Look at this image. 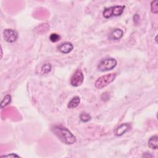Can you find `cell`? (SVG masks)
Here are the masks:
<instances>
[{
    "label": "cell",
    "mask_w": 158,
    "mask_h": 158,
    "mask_svg": "<svg viewBox=\"0 0 158 158\" xmlns=\"http://www.w3.org/2000/svg\"><path fill=\"white\" fill-rule=\"evenodd\" d=\"M51 131L64 144H73L77 141L75 136L68 128L63 125H53L51 127Z\"/></svg>",
    "instance_id": "6da1fadb"
},
{
    "label": "cell",
    "mask_w": 158,
    "mask_h": 158,
    "mask_svg": "<svg viewBox=\"0 0 158 158\" xmlns=\"http://www.w3.org/2000/svg\"><path fill=\"white\" fill-rule=\"evenodd\" d=\"M117 75L115 73H111L99 77L95 83V86L97 89H103L111 83L115 79Z\"/></svg>",
    "instance_id": "7a4b0ae2"
},
{
    "label": "cell",
    "mask_w": 158,
    "mask_h": 158,
    "mask_svg": "<svg viewBox=\"0 0 158 158\" xmlns=\"http://www.w3.org/2000/svg\"><path fill=\"white\" fill-rule=\"evenodd\" d=\"M124 6H115L107 8L104 9L103 13V17L106 19H109L112 16L117 17L120 16L124 13Z\"/></svg>",
    "instance_id": "3957f363"
},
{
    "label": "cell",
    "mask_w": 158,
    "mask_h": 158,
    "mask_svg": "<svg viewBox=\"0 0 158 158\" xmlns=\"http://www.w3.org/2000/svg\"><path fill=\"white\" fill-rule=\"evenodd\" d=\"M117 62L114 58H106L101 60L98 65V69L101 72L112 70L117 66Z\"/></svg>",
    "instance_id": "277c9868"
},
{
    "label": "cell",
    "mask_w": 158,
    "mask_h": 158,
    "mask_svg": "<svg viewBox=\"0 0 158 158\" xmlns=\"http://www.w3.org/2000/svg\"><path fill=\"white\" fill-rule=\"evenodd\" d=\"M84 80V75L80 70L76 71L71 78V84L75 87L80 86Z\"/></svg>",
    "instance_id": "5b68a950"
},
{
    "label": "cell",
    "mask_w": 158,
    "mask_h": 158,
    "mask_svg": "<svg viewBox=\"0 0 158 158\" xmlns=\"http://www.w3.org/2000/svg\"><path fill=\"white\" fill-rule=\"evenodd\" d=\"M3 38L8 43H14L18 38V33L13 29H5L3 31Z\"/></svg>",
    "instance_id": "8992f818"
},
{
    "label": "cell",
    "mask_w": 158,
    "mask_h": 158,
    "mask_svg": "<svg viewBox=\"0 0 158 158\" xmlns=\"http://www.w3.org/2000/svg\"><path fill=\"white\" fill-rule=\"evenodd\" d=\"M74 48L73 45L70 42H65L58 47V50L63 54H68L72 51Z\"/></svg>",
    "instance_id": "52a82bcc"
},
{
    "label": "cell",
    "mask_w": 158,
    "mask_h": 158,
    "mask_svg": "<svg viewBox=\"0 0 158 158\" xmlns=\"http://www.w3.org/2000/svg\"><path fill=\"white\" fill-rule=\"evenodd\" d=\"M124 32L119 29H114L109 34V39L111 40H119L122 38Z\"/></svg>",
    "instance_id": "ba28073f"
},
{
    "label": "cell",
    "mask_w": 158,
    "mask_h": 158,
    "mask_svg": "<svg viewBox=\"0 0 158 158\" xmlns=\"http://www.w3.org/2000/svg\"><path fill=\"white\" fill-rule=\"evenodd\" d=\"M130 128V125L128 124H123L120 125L115 131V135L117 136H122L125 132H127Z\"/></svg>",
    "instance_id": "9c48e42d"
},
{
    "label": "cell",
    "mask_w": 158,
    "mask_h": 158,
    "mask_svg": "<svg viewBox=\"0 0 158 158\" xmlns=\"http://www.w3.org/2000/svg\"><path fill=\"white\" fill-rule=\"evenodd\" d=\"M148 146L152 149H157L158 148V137L157 136L155 135L151 136L148 142Z\"/></svg>",
    "instance_id": "30bf717a"
},
{
    "label": "cell",
    "mask_w": 158,
    "mask_h": 158,
    "mask_svg": "<svg viewBox=\"0 0 158 158\" xmlns=\"http://www.w3.org/2000/svg\"><path fill=\"white\" fill-rule=\"evenodd\" d=\"M80 103V98L79 96H74L72 99L69 102L67 107L69 109H74L77 107Z\"/></svg>",
    "instance_id": "8fae6325"
},
{
    "label": "cell",
    "mask_w": 158,
    "mask_h": 158,
    "mask_svg": "<svg viewBox=\"0 0 158 158\" xmlns=\"http://www.w3.org/2000/svg\"><path fill=\"white\" fill-rule=\"evenodd\" d=\"M11 101V96L10 95H6L1 102V108L3 109L5 106H8Z\"/></svg>",
    "instance_id": "7c38bea8"
},
{
    "label": "cell",
    "mask_w": 158,
    "mask_h": 158,
    "mask_svg": "<svg viewBox=\"0 0 158 158\" xmlns=\"http://www.w3.org/2000/svg\"><path fill=\"white\" fill-rule=\"evenodd\" d=\"M91 119V115L85 112H82L80 115V119L83 122H87Z\"/></svg>",
    "instance_id": "4fadbf2b"
},
{
    "label": "cell",
    "mask_w": 158,
    "mask_h": 158,
    "mask_svg": "<svg viewBox=\"0 0 158 158\" xmlns=\"http://www.w3.org/2000/svg\"><path fill=\"white\" fill-rule=\"evenodd\" d=\"M51 66L50 63H46L42 67V73L43 74H47L51 71Z\"/></svg>",
    "instance_id": "5bb4252c"
},
{
    "label": "cell",
    "mask_w": 158,
    "mask_h": 158,
    "mask_svg": "<svg viewBox=\"0 0 158 158\" xmlns=\"http://www.w3.org/2000/svg\"><path fill=\"white\" fill-rule=\"evenodd\" d=\"M151 11L153 14H157L158 13V2L157 0L152 2L151 3Z\"/></svg>",
    "instance_id": "9a60e30c"
},
{
    "label": "cell",
    "mask_w": 158,
    "mask_h": 158,
    "mask_svg": "<svg viewBox=\"0 0 158 158\" xmlns=\"http://www.w3.org/2000/svg\"><path fill=\"white\" fill-rule=\"evenodd\" d=\"M60 39H61V36L55 33L51 34L50 36V40L53 43H56V42H59L60 40Z\"/></svg>",
    "instance_id": "2e32d148"
},
{
    "label": "cell",
    "mask_w": 158,
    "mask_h": 158,
    "mask_svg": "<svg viewBox=\"0 0 158 158\" xmlns=\"http://www.w3.org/2000/svg\"><path fill=\"white\" fill-rule=\"evenodd\" d=\"M2 157H19V156L17 155V154H15L14 153H12L11 154H9V155H5V156H2Z\"/></svg>",
    "instance_id": "e0dca14e"
},
{
    "label": "cell",
    "mask_w": 158,
    "mask_h": 158,
    "mask_svg": "<svg viewBox=\"0 0 158 158\" xmlns=\"http://www.w3.org/2000/svg\"><path fill=\"white\" fill-rule=\"evenodd\" d=\"M157 35H156V38H155V40H156V43H157Z\"/></svg>",
    "instance_id": "ac0fdd59"
}]
</instances>
